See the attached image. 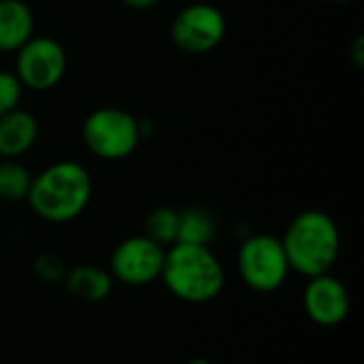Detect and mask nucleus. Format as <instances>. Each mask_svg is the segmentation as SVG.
Returning <instances> with one entry per match:
<instances>
[{
  "label": "nucleus",
  "instance_id": "2eb2a0df",
  "mask_svg": "<svg viewBox=\"0 0 364 364\" xmlns=\"http://www.w3.org/2000/svg\"><path fill=\"white\" fill-rule=\"evenodd\" d=\"M143 235L156 241L162 247H168L177 243L179 235V209L175 207H156L147 213L143 222Z\"/></svg>",
  "mask_w": 364,
  "mask_h": 364
},
{
  "label": "nucleus",
  "instance_id": "6e6552de",
  "mask_svg": "<svg viewBox=\"0 0 364 364\" xmlns=\"http://www.w3.org/2000/svg\"><path fill=\"white\" fill-rule=\"evenodd\" d=\"M166 247L158 245L149 237L132 235L122 239L109 260V273L113 282L130 288H143L160 279Z\"/></svg>",
  "mask_w": 364,
  "mask_h": 364
},
{
  "label": "nucleus",
  "instance_id": "ddd939ff",
  "mask_svg": "<svg viewBox=\"0 0 364 364\" xmlns=\"http://www.w3.org/2000/svg\"><path fill=\"white\" fill-rule=\"evenodd\" d=\"M218 224L213 215L200 207H188L179 211V243H192V245H211L215 239Z\"/></svg>",
  "mask_w": 364,
  "mask_h": 364
},
{
  "label": "nucleus",
  "instance_id": "6ab92c4d",
  "mask_svg": "<svg viewBox=\"0 0 364 364\" xmlns=\"http://www.w3.org/2000/svg\"><path fill=\"white\" fill-rule=\"evenodd\" d=\"M119 2L132 11H149V9H156L162 0H119Z\"/></svg>",
  "mask_w": 364,
  "mask_h": 364
},
{
  "label": "nucleus",
  "instance_id": "0eeeda50",
  "mask_svg": "<svg viewBox=\"0 0 364 364\" xmlns=\"http://www.w3.org/2000/svg\"><path fill=\"white\" fill-rule=\"evenodd\" d=\"M228 21L220 6L211 2H192L179 9L171 21L173 45L188 55H205L222 45Z\"/></svg>",
  "mask_w": 364,
  "mask_h": 364
},
{
  "label": "nucleus",
  "instance_id": "dca6fc26",
  "mask_svg": "<svg viewBox=\"0 0 364 364\" xmlns=\"http://www.w3.org/2000/svg\"><path fill=\"white\" fill-rule=\"evenodd\" d=\"M32 271H34L36 279H41L43 284H62L68 267L58 254H41L34 258Z\"/></svg>",
  "mask_w": 364,
  "mask_h": 364
},
{
  "label": "nucleus",
  "instance_id": "9b49d317",
  "mask_svg": "<svg viewBox=\"0 0 364 364\" xmlns=\"http://www.w3.org/2000/svg\"><path fill=\"white\" fill-rule=\"evenodd\" d=\"M66 292L83 303H102L113 292V277L109 269L96 267V264H77L66 271L64 277Z\"/></svg>",
  "mask_w": 364,
  "mask_h": 364
},
{
  "label": "nucleus",
  "instance_id": "aec40b11",
  "mask_svg": "<svg viewBox=\"0 0 364 364\" xmlns=\"http://www.w3.org/2000/svg\"><path fill=\"white\" fill-rule=\"evenodd\" d=\"M186 364H213L209 358H205V356H194V358H190Z\"/></svg>",
  "mask_w": 364,
  "mask_h": 364
},
{
  "label": "nucleus",
  "instance_id": "f03ea898",
  "mask_svg": "<svg viewBox=\"0 0 364 364\" xmlns=\"http://www.w3.org/2000/svg\"><path fill=\"white\" fill-rule=\"evenodd\" d=\"M279 239L290 271L307 279L331 273L341 252L339 226L335 218L322 209H305L296 213Z\"/></svg>",
  "mask_w": 364,
  "mask_h": 364
},
{
  "label": "nucleus",
  "instance_id": "f8f14e48",
  "mask_svg": "<svg viewBox=\"0 0 364 364\" xmlns=\"http://www.w3.org/2000/svg\"><path fill=\"white\" fill-rule=\"evenodd\" d=\"M34 36V13L23 0H0V53H15Z\"/></svg>",
  "mask_w": 364,
  "mask_h": 364
},
{
  "label": "nucleus",
  "instance_id": "423d86ee",
  "mask_svg": "<svg viewBox=\"0 0 364 364\" xmlns=\"http://www.w3.org/2000/svg\"><path fill=\"white\" fill-rule=\"evenodd\" d=\"M13 55V73L30 92H51L62 83L68 68L64 45L47 34H34Z\"/></svg>",
  "mask_w": 364,
  "mask_h": 364
},
{
  "label": "nucleus",
  "instance_id": "412c9836",
  "mask_svg": "<svg viewBox=\"0 0 364 364\" xmlns=\"http://www.w3.org/2000/svg\"><path fill=\"white\" fill-rule=\"evenodd\" d=\"M322 2H341V0H322Z\"/></svg>",
  "mask_w": 364,
  "mask_h": 364
},
{
  "label": "nucleus",
  "instance_id": "f3484780",
  "mask_svg": "<svg viewBox=\"0 0 364 364\" xmlns=\"http://www.w3.org/2000/svg\"><path fill=\"white\" fill-rule=\"evenodd\" d=\"M23 92L26 90L19 83V79L15 77V73L0 68V115L17 109L23 98Z\"/></svg>",
  "mask_w": 364,
  "mask_h": 364
},
{
  "label": "nucleus",
  "instance_id": "7ed1b4c3",
  "mask_svg": "<svg viewBox=\"0 0 364 364\" xmlns=\"http://www.w3.org/2000/svg\"><path fill=\"white\" fill-rule=\"evenodd\" d=\"M160 279L175 299L190 305H205L222 294L226 271L209 245L177 241L164 252Z\"/></svg>",
  "mask_w": 364,
  "mask_h": 364
},
{
  "label": "nucleus",
  "instance_id": "a211bd4d",
  "mask_svg": "<svg viewBox=\"0 0 364 364\" xmlns=\"http://www.w3.org/2000/svg\"><path fill=\"white\" fill-rule=\"evenodd\" d=\"M350 58H352V62H354V66H356V68H363V66H364V38H363V34H358V36L354 38V43H352V47H350Z\"/></svg>",
  "mask_w": 364,
  "mask_h": 364
},
{
  "label": "nucleus",
  "instance_id": "39448f33",
  "mask_svg": "<svg viewBox=\"0 0 364 364\" xmlns=\"http://www.w3.org/2000/svg\"><path fill=\"white\" fill-rule=\"evenodd\" d=\"M237 273L254 292L269 294L279 290L292 273L282 239L269 232L245 237L237 250Z\"/></svg>",
  "mask_w": 364,
  "mask_h": 364
},
{
  "label": "nucleus",
  "instance_id": "f257e3e1",
  "mask_svg": "<svg viewBox=\"0 0 364 364\" xmlns=\"http://www.w3.org/2000/svg\"><path fill=\"white\" fill-rule=\"evenodd\" d=\"M94 179L87 166L77 160H58L32 177L28 207L49 224H68L90 205Z\"/></svg>",
  "mask_w": 364,
  "mask_h": 364
},
{
  "label": "nucleus",
  "instance_id": "4468645a",
  "mask_svg": "<svg viewBox=\"0 0 364 364\" xmlns=\"http://www.w3.org/2000/svg\"><path fill=\"white\" fill-rule=\"evenodd\" d=\"M32 173L21 160H0V200L21 203L28 198Z\"/></svg>",
  "mask_w": 364,
  "mask_h": 364
},
{
  "label": "nucleus",
  "instance_id": "9d476101",
  "mask_svg": "<svg viewBox=\"0 0 364 364\" xmlns=\"http://www.w3.org/2000/svg\"><path fill=\"white\" fill-rule=\"evenodd\" d=\"M41 124L28 109H13L0 115V160H21L36 145Z\"/></svg>",
  "mask_w": 364,
  "mask_h": 364
},
{
  "label": "nucleus",
  "instance_id": "20e7f679",
  "mask_svg": "<svg viewBox=\"0 0 364 364\" xmlns=\"http://www.w3.org/2000/svg\"><path fill=\"white\" fill-rule=\"evenodd\" d=\"M85 149L102 162H122L130 158L143 141L141 122L119 107H98L81 124Z\"/></svg>",
  "mask_w": 364,
  "mask_h": 364
},
{
  "label": "nucleus",
  "instance_id": "1a4fd4ad",
  "mask_svg": "<svg viewBox=\"0 0 364 364\" xmlns=\"http://www.w3.org/2000/svg\"><path fill=\"white\" fill-rule=\"evenodd\" d=\"M305 316L324 328L339 326L348 320L352 309V296L348 286L333 273L309 277L303 290Z\"/></svg>",
  "mask_w": 364,
  "mask_h": 364
}]
</instances>
